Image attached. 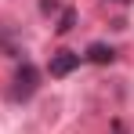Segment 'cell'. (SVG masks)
Instances as JSON below:
<instances>
[{
  "label": "cell",
  "instance_id": "3",
  "mask_svg": "<svg viewBox=\"0 0 134 134\" xmlns=\"http://www.w3.org/2000/svg\"><path fill=\"white\" fill-rule=\"evenodd\" d=\"M83 58H87V62H94V65H112V58H116V51H112L109 44H91Z\"/></svg>",
  "mask_w": 134,
  "mask_h": 134
},
{
  "label": "cell",
  "instance_id": "2",
  "mask_svg": "<svg viewBox=\"0 0 134 134\" xmlns=\"http://www.w3.org/2000/svg\"><path fill=\"white\" fill-rule=\"evenodd\" d=\"M76 65H80V54H76V51H54L47 69H51V76H69Z\"/></svg>",
  "mask_w": 134,
  "mask_h": 134
},
{
  "label": "cell",
  "instance_id": "5",
  "mask_svg": "<svg viewBox=\"0 0 134 134\" xmlns=\"http://www.w3.org/2000/svg\"><path fill=\"white\" fill-rule=\"evenodd\" d=\"M54 7H58V0H40V11H44V15H51Z\"/></svg>",
  "mask_w": 134,
  "mask_h": 134
},
{
  "label": "cell",
  "instance_id": "4",
  "mask_svg": "<svg viewBox=\"0 0 134 134\" xmlns=\"http://www.w3.org/2000/svg\"><path fill=\"white\" fill-rule=\"evenodd\" d=\"M72 25H76V11H72V7H65V11H62V18H58V25H54V29H58V33L65 36V33H72Z\"/></svg>",
  "mask_w": 134,
  "mask_h": 134
},
{
  "label": "cell",
  "instance_id": "1",
  "mask_svg": "<svg viewBox=\"0 0 134 134\" xmlns=\"http://www.w3.org/2000/svg\"><path fill=\"white\" fill-rule=\"evenodd\" d=\"M36 87H40V69L29 65V62H22V65H18V72H15L11 98H15V102H29V98L36 94Z\"/></svg>",
  "mask_w": 134,
  "mask_h": 134
},
{
  "label": "cell",
  "instance_id": "6",
  "mask_svg": "<svg viewBox=\"0 0 134 134\" xmlns=\"http://www.w3.org/2000/svg\"><path fill=\"white\" fill-rule=\"evenodd\" d=\"M120 4H123V0H120Z\"/></svg>",
  "mask_w": 134,
  "mask_h": 134
}]
</instances>
